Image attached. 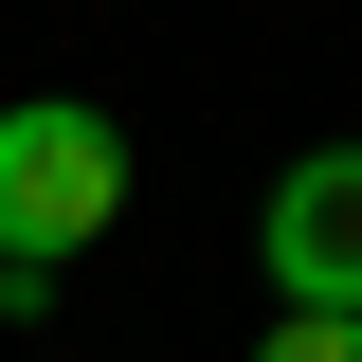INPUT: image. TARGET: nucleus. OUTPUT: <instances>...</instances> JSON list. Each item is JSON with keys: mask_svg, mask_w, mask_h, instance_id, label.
I'll return each mask as SVG.
<instances>
[{"mask_svg": "<svg viewBox=\"0 0 362 362\" xmlns=\"http://www.w3.org/2000/svg\"><path fill=\"white\" fill-rule=\"evenodd\" d=\"M127 218V127L37 90V109H0V308H54V272L90 235Z\"/></svg>", "mask_w": 362, "mask_h": 362, "instance_id": "nucleus-1", "label": "nucleus"}, {"mask_svg": "<svg viewBox=\"0 0 362 362\" xmlns=\"http://www.w3.org/2000/svg\"><path fill=\"white\" fill-rule=\"evenodd\" d=\"M272 290L362 326V145H308V163L272 181Z\"/></svg>", "mask_w": 362, "mask_h": 362, "instance_id": "nucleus-2", "label": "nucleus"}, {"mask_svg": "<svg viewBox=\"0 0 362 362\" xmlns=\"http://www.w3.org/2000/svg\"><path fill=\"white\" fill-rule=\"evenodd\" d=\"M254 362H362V326H344V308H272V344H254Z\"/></svg>", "mask_w": 362, "mask_h": 362, "instance_id": "nucleus-3", "label": "nucleus"}]
</instances>
